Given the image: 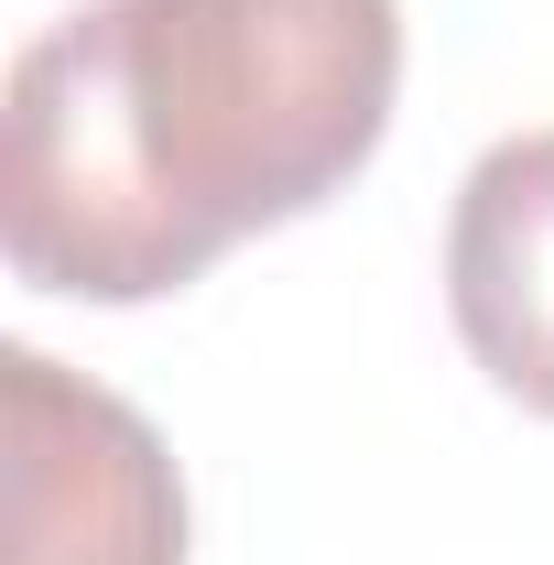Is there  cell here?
Here are the masks:
<instances>
[{
  "label": "cell",
  "instance_id": "3",
  "mask_svg": "<svg viewBox=\"0 0 554 565\" xmlns=\"http://www.w3.org/2000/svg\"><path fill=\"white\" fill-rule=\"evenodd\" d=\"M446 316L522 414H554V131H511L468 163L446 217Z\"/></svg>",
  "mask_w": 554,
  "mask_h": 565
},
{
  "label": "cell",
  "instance_id": "2",
  "mask_svg": "<svg viewBox=\"0 0 554 565\" xmlns=\"http://www.w3.org/2000/svg\"><path fill=\"white\" fill-rule=\"evenodd\" d=\"M0 424H11L0 565H185V479L109 381L44 349H0Z\"/></svg>",
  "mask_w": 554,
  "mask_h": 565
},
{
  "label": "cell",
  "instance_id": "1",
  "mask_svg": "<svg viewBox=\"0 0 554 565\" xmlns=\"http://www.w3.org/2000/svg\"><path fill=\"white\" fill-rule=\"evenodd\" d=\"M403 0H87L11 55L0 250L66 305H163L381 152Z\"/></svg>",
  "mask_w": 554,
  "mask_h": 565
}]
</instances>
